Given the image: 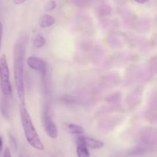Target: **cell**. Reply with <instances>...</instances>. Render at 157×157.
Instances as JSON below:
<instances>
[{
  "mask_svg": "<svg viewBox=\"0 0 157 157\" xmlns=\"http://www.w3.org/2000/svg\"><path fill=\"white\" fill-rule=\"evenodd\" d=\"M42 123L43 126H44V131H45L46 134L48 135L50 138L52 139H56L58 137V127H57L56 124L55 122L52 120L51 116L49 115L48 110L44 109L42 115Z\"/></svg>",
  "mask_w": 157,
  "mask_h": 157,
  "instance_id": "obj_4",
  "label": "cell"
},
{
  "mask_svg": "<svg viewBox=\"0 0 157 157\" xmlns=\"http://www.w3.org/2000/svg\"><path fill=\"white\" fill-rule=\"evenodd\" d=\"M27 64L29 68L32 69L33 70L37 71L41 73L43 76L46 75L48 70L47 63L39 57L36 56H29L27 59Z\"/></svg>",
  "mask_w": 157,
  "mask_h": 157,
  "instance_id": "obj_5",
  "label": "cell"
},
{
  "mask_svg": "<svg viewBox=\"0 0 157 157\" xmlns=\"http://www.w3.org/2000/svg\"><path fill=\"white\" fill-rule=\"evenodd\" d=\"M3 157H12V155H11L10 150H9V148H6V149H5V152H4V155H3Z\"/></svg>",
  "mask_w": 157,
  "mask_h": 157,
  "instance_id": "obj_13",
  "label": "cell"
},
{
  "mask_svg": "<svg viewBox=\"0 0 157 157\" xmlns=\"http://www.w3.org/2000/svg\"><path fill=\"white\" fill-rule=\"evenodd\" d=\"M26 0H13V2L15 5H21L22 3H24Z\"/></svg>",
  "mask_w": 157,
  "mask_h": 157,
  "instance_id": "obj_14",
  "label": "cell"
},
{
  "mask_svg": "<svg viewBox=\"0 0 157 157\" xmlns=\"http://www.w3.org/2000/svg\"><path fill=\"white\" fill-rule=\"evenodd\" d=\"M2 149V139L1 136H0V152H1Z\"/></svg>",
  "mask_w": 157,
  "mask_h": 157,
  "instance_id": "obj_16",
  "label": "cell"
},
{
  "mask_svg": "<svg viewBox=\"0 0 157 157\" xmlns=\"http://www.w3.org/2000/svg\"><path fill=\"white\" fill-rule=\"evenodd\" d=\"M78 143H81L84 146H87V148H90L93 149H101L104 146V143L101 140L95 139L93 138H89L86 136H79L77 139V144Z\"/></svg>",
  "mask_w": 157,
  "mask_h": 157,
  "instance_id": "obj_6",
  "label": "cell"
},
{
  "mask_svg": "<svg viewBox=\"0 0 157 157\" xmlns=\"http://www.w3.org/2000/svg\"><path fill=\"white\" fill-rule=\"evenodd\" d=\"M55 18L52 15H48V14H44L38 19V25H39L40 27L43 28V29L51 27L55 24Z\"/></svg>",
  "mask_w": 157,
  "mask_h": 157,
  "instance_id": "obj_7",
  "label": "cell"
},
{
  "mask_svg": "<svg viewBox=\"0 0 157 157\" xmlns=\"http://www.w3.org/2000/svg\"><path fill=\"white\" fill-rule=\"evenodd\" d=\"M135 2H136L137 3H140V4H144V3L147 2L148 0H134Z\"/></svg>",
  "mask_w": 157,
  "mask_h": 157,
  "instance_id": "obj_15",
  "label": "cell"
},
{
  "mask_svg": "<svg viewBox=\"0 0 157 157\" xmlns=\"http://www.w3.org/2000/svg\"><path fill=\"white\" fill-rule=\"evenodd\" d=\"M25 37H20L15 42L13 49V72L15 89L20 104L25 103V92L24 84V59L26 49Z\"/></svg>",
  "mask_w": 157,
  "mask_h": 157,
  "instance_id": "obj_1",
  "label": "cell"
},
{
  "mask_svg": "<svg viewBox=\"0 0 157 157\" xmlns=\"http://www.w3.org/2000/svg\"><path fill=\"white\" fill-rule=\"evenodd\" d=\"M64 126H65L66 130L71 134L81 135V134L84 133V128L81 126H79V125L72 124V123H65Z\"/></svg>",
  "mask_w": 157,
  "mask_h": 157,
  "instance_id": "obj_8",
  "label": "cell"
},
{
  "mask_svg": "<svg viewBox=\"0 0 157 157\" xmlns=\"http://www.w3.org/2000/svg\"><path fill=\"white\" fill-rule=\"evenodd\" d=\"M20 116H21V125L24 130L26 140L31 146L38 150H44V146L38 136V132L32 123L30 114L28 112L25 104H20Z\"/></svg>",
  "mask_w": 157,
  "mask_h": 157,
  "instance_id": "obj_2",
  "label": "cell"
},
{
  "mask_svg": "<svg viewBox=\"0 0 157 157\" xmlns=\"http://www.w3.org/2000/svg\"><path fill=\"white\" fill-rule=\"evenodd\" d=\"M0 88L5 97L11 96L12 88L10 82V72L5 54L0 57Z\"/></svg>",
  "mask_w": 157,
  "mask_h": 157,
  "instance_id": "obj_3",
  "label": "cell"
},
{
  "mask_svg": "<svg viewBox=\"0 0 157 157\" xmlns=\"http://www.w3.org/2000/svg\"><path fill=\"white\" fill-rule=\"evenodd\" d=\"M57 3L55 0H50V1L48 2L44 6V9L46 12H50V11L54 10V9L56 8Z\"/></svg>",
  "mask_w": 157,
  "mask_h": 157,
  "instance_id": "obj_11",
  "label": "cell"
},
{
  "mask_svg": "<svg viewBox=\"0 0 157 157\" xmlns=\"http://www.w3.org/2000/svg\"><path fill=\"white\" fill-rule=\"evenodd\" d=\"M2 34H3V26L2 22H0V51L2 47Z\"/></svg>",
  "mask_w": 157,
  "mask_h": 157,
  "instance_id": "obj_12",
  "label": "cell"
},
{
  "mask_svg": "<svg viewBox=\"0 0 157 157\" xmlns=\"http://www.w3.org/2000/svg\"><path fill=\"white\" fill-rule=\"evenodd\" d=\"M77 155L78 157H90L87 147L81 143H78L77 146Z\"/></svg>",
  "mask_w": 157,
  "mask_h": 157,
  "instance_id": "obj_10",
  "label": "cell"
},
{
  "mask_svg": "<svg viewBox=\"0 0 157 157\" xmlns=\"http://www.w3.org/2000/svg\"><path fill=\"white\" fill-rule=\"evenodd\" d=\"M45 43L46 39L44 38V37L39 34L34 35V37L32 38V44H33L34 47L36 49H41L45 45Z\"/></svg>",
  "mask_w": 157,
  "mask_h": 157,
  "instance_id": "obj_9",
  "label": "cell"
}]
</instances>
